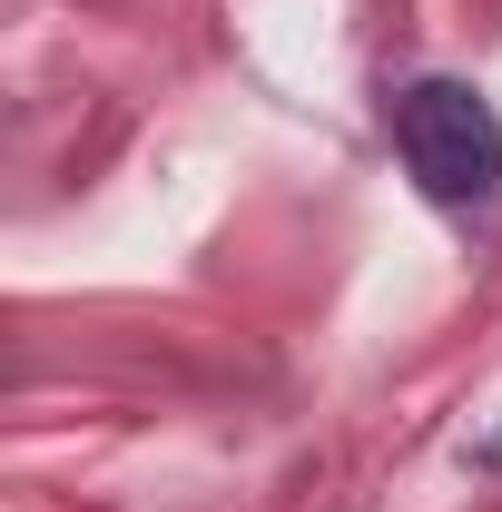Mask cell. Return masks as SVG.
Instances as JSON below:
<instances>
[{
    "label": "cell",
    "mask_w": 502,
    "mask_h": 512,
    "mask_svg": "<svg viewBox=\"0 0 502 512\" xmlns=\"http://www.w3.org/2000/svg\"><path fill=\"white\" fill-rule=\"evenodd\" d=\"M394 158L434 207H493L502 197V109L473 79L424 69V79L394 89Z\"/></svg>",
    "instance_id": "obj_1"
},
{
    "label": "cell",
    "mask_w": 502,
    "mask_h": 512,
    "mask_svg": "<svg viewBox=\"0 0 502 512\" xmlns=\"http://www.w3.org/2000/svg\"><path fill=\"white\" fill-rule=\"evenodd\" d=\"M473 463H483V473H502V434H493V444H473Z\"/></svg>",
    "instance_id": "obj_2"
}]
</instances>
